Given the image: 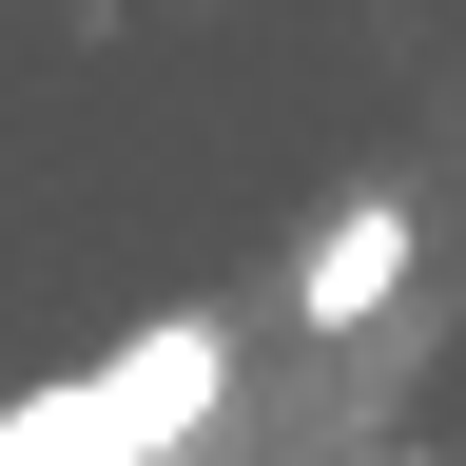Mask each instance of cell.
<instances>
[{
    "label": "cell",
    "instance_id": "1",
    "mask_svg": "<svg viewBox=\"0 0 466 466\" xmlns=\"http://www.w3.org/2000/svg\"><path fill=\"white\" fill-rule=\"evenodd\" d=\"M214 389H233V330H137L116 370L39 389V408H0V466H156Z\"/></svg>",
    "mask_w": 466,
    "mask_h": 466
},
{
    "label": "cell",
    "instance_id": "2",
    "mask_svg": "<svg viewBox=\"0 0 466 466\" xmlns=\"http://www.w3.org/2000/svg\"><path fill=\"white\" fill-rule=\"evenodd\" d=\"M389 272H408V214H389V195H350V214L311 233V272H291V311L350 330V311H389Z\"/></svg>",
    "mask_w": 466,
    "mask_h": 466
}]
</instances>
